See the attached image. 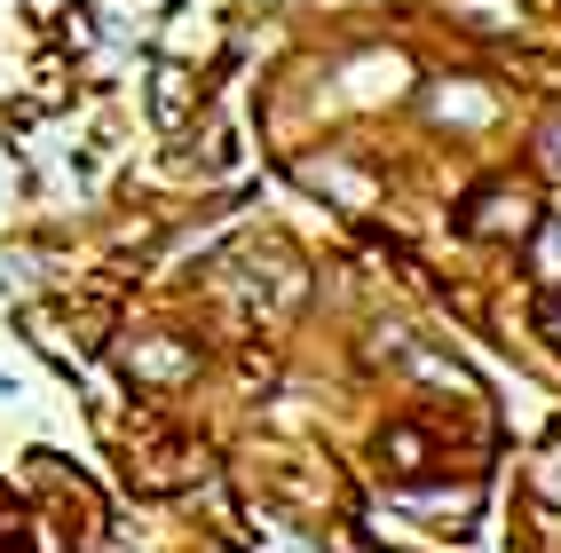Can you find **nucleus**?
Masks as SVG:
<instances>
[{"mask_svg": "<svg viewBox=\"0 0 561 553\" xmlns=\"http://www.w3.org/2000/svg\"><path fill=\"white\" fill-rule=\"evenodd\" d=\"M151 103H159V127H174V119H182V71H174V64H159V71H151Z\"/></svg>", "mask_w": 561, "mask_h": 553, "instance_id": "f257e3e1", "label": "nucleus"}, {"mask_svg": "<svg viewBox=\"0 0 561 553\" xmlns=\"http://www.w3.org/2000/svg\"><path fill=\"white\" fill-rule=\"evenodd\" d=\"M553 324H561V309H553Z\"/></svg>", "mask_w": 561, "mask_h": 553, "instance_id": "f03ea898", "label": "nucleus"}]
</instances>
